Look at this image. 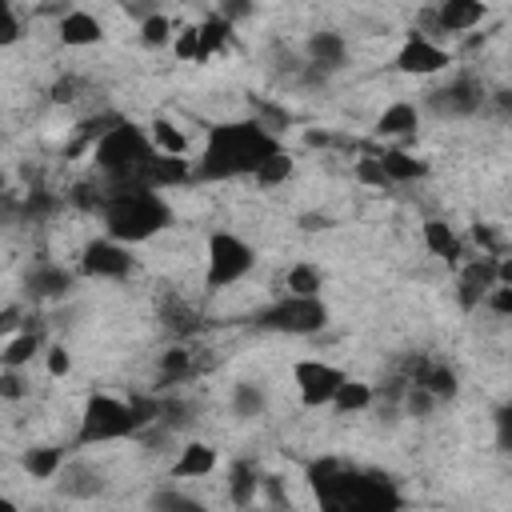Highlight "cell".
<instances>
[{"label": "cell", "mask_w": 512, "mask_h": 512, "mask_svg": "<svg viewBox=\"0 0 512 512\" xmlns=\"http://www.w3.org/2000/svg\"><path fill=\"white\" fill-rule=\"evenodd\" d=\"M172 40H176V28H172V20H168L164 12H156L152 20L140 24V44H148V48H168Z\"/></svg>", "instance_id": "cell-33"}, {"label": "cell", "mask_w": 512, "mask_h": 512, "mask_svg": "<svg viewBox=\"0 0 512 512\" xmlns=\"http://www.w3.org/2000/svg\"><path fill=\"white\" fill-rule=\"evenodd\" d=\"M24 36V20L12 4H0V48H12Z\"/></svg>", "instance_id": "cell-37"}, {"label": "cell", "mask_w": 512, "mask_h": 512, "mask_svg": "<svg viewBox=\"0 0 512 512\" xmlns=\"http://www.w3.org/2000/svg\"><path fill=\"white\" fill-rule=\"evenodd\" d=\"M436 404H440V400H436L428 388H420V384H408V392H404V412H408V416H416V420H428Z\"/></svg>", "instance_id": "cell-35"}, {"label": "cell", "mask_w": 512, "mask_h": 512, "mask_svg": "<svg viewBox=\"0 0 512 512\" xmlns=\"http://www.w3.org/2000/svg\"><path fill=\"white\" fill-rule=\"evenodd\" d=\"M484 304H488V312H496V316H512V284H496Z\"/></svg>", "instance_id": "cell-42"}, {"label": "cell", "mask_w": 512, "mask_h": 512, "mask_svg": "<svg viewBox=\"0 0 512 512\" xmlns=\"http://www.w3.org/2000/svg\"><path fill=\"white\" fill-rule=\"evenodd\" d=\"M420 236H424V248L432 252V256H440V260H448V264H460L464 260V240L456 236V228L448 224V220H424V228H420Z\"/></svg>", "instance_id": "cell-17"}, {"label": "cell", "mask_w": 512, "mask_h": 512, "mask_svg": "<svg viewBox=\"0 0 512 512\" xmlns=\"http://www.w3.org/2000/svg\"><path fill=\"white\" fill-rule=\"evenodd\" d=\"M256 256L248 248V240H240L236 232H212L208 236V272H204V284L208 292H220L236 280H244L252 272Z\"/></svg>", "instance_id": "cell-7"}, {"label": "cell", "mask_w": 512, "mask_h": 512, "mask_svg": "<svg viewBox=\"0 0 512 512\" xmlns=\"http://www.w3.org/2000/svg\"><path fill=\"white\" fill-rule=\"evenodd\" d=\"M64 468V448H52V444H40V448H28L24 452V472L32 480H56Z\"/></svg>", "instance_id": "cell-26"}, {"label": "cell", "mask_w": 512, "mask_h": 512, "mask_svg": "<svg viewBox=\"0 0 512 512\" xmlns=\"http://www.w3.org/2000/svg\"><path fill=\"white\" fill-rule=\"evenodd\" d=\"M448 64H452V52L440 48L436 40L420 36L416 28L404 36V44H400V52H396V72H404V76H436V72H444Z\"/></svg>", "instance_id": "cell-11"}, {"label": "cell", "mask_w": 512, "mask_h": 512, "mask_svg": "<svg viewBox=\"0 0 512 512\" xmlns=\"http://www.w3.org/2000/svg\"><path fill=\"white\" fill-rule=\"evenodd\" d=\"M292 380H296V392H300L304 408H324V404L336 400V392L348 376L336 364H324V360H296Z\"/></svg>", "instance_id": "cell-10"}, {"label": "cell", "mask_w": 512, "mask_h": 512, "mask_svg": "<svg viewBox=\"0 0 512 512\" xmlns=\"http://www.w3.org/2000/svg\"><path fill=\"white\" fill-rule=\"evenodd\" d=\"M252 324L268 332H284V336H312L328 324V304L320 296H280L276 304L260 308Z\"/></svg>", "instance_id": "cell-6"}, {"label": "cell", "mask_w": 512, "mask_h": 512, "mask_svg": "<svg viewBox=\"0 0 512 512\" xmlns=\"http://www.w3.org/2000/svg\"><path fill=\"white\" fill-rule=\"evenodd\" d=\"M172 52H176V60H196V56H200V24H184V28H176Z\"/></svg>", "instance_id": "cell-36"}, {"label": "cell", "mask_w": 512, "mask_h": 512, "mask_svg": "<svg viewBox=\"0 0 512 512\" xmlns=\"http://www.w3.org/2000/svg\"><path fill=\"white\" fill-rule=\"evenodd\" d=\"M380 168H384V176H388L392 184H412V180H424V176H428V160H420V156H412V152H404V148L380 152Z\"/></svg>", "instance_id": "cell-20"}, {"label": "cell", "mask_w": 512, "mask_h": 512, "mask_svg": "<svg viewBox=\"0 0 512 512\" xmlns=\"http://www.w3.org/2000/svg\"><path fill=\"white\" fill-rule=\"evenodd\" d=\"M148 140H152V148H156L160 156H184V152H188V136H184L180 124H172L168 116H156V120L148 124Z\"/></svg>", "instance_id": "cell-25"}, {"label": "cell", "mask_w": 512, "mask_h": 512, "mask_svg": "<svg viewBox=\"0 0 512 512\" xmlns=\"http://www.w3.org/2000/svg\"><path fill=\"white\" fill-rule=\"evenodd\" d=\"M16 324H20V308H16V304H8V308H4V316H0V328L12 336V328H16Z\"/></svg>", "instance_id": "cell-47"}, {"label": "cell", "mask_w": 512, "mask_h": 512, "mask_svg": "<svg viewBox=\"0 0 512 512\" xmlns=\"http://www.w3.org/2000/svg\"><path fill=\"white\" fill-rule=\"evenodd\" d=\"M52 484H56V492L64 500H96V496H104L108 476H104V468L96 460L72 456V460H64V468H60V476Z\"/></svg>", "instance_id": "cell-12"}, {"label": "cell", "mask_w": 512, "mask_h": 512, "mask_svg": "<svg viewBox=\"0 0 512 512\" xmlns=\"http://www.w3.org/2000/svg\"><path fill=\"white\" fill-rule=\"evenodd\" d=\"M284 288H288V296H320V288H324V272L316 268V264H292L288 268V276H284Z\"/></svg>", "instance_id": "cell-30"}, {"label": "cell", "mask_w": 512, "mask_h": 512, "mask_svg": "<svg viewBox=\"0 0 512 512\" xmlns=\"http://www.w3.org/2000/svg\"><path fill=\"white\" fill-rule=\"evenodd\" d=\"M420 128V108L412 100H396L388 104L380 116H376V136H392V140H404Z\"/></svg>", "instance_id": "cell-19"}, {"label": "cell", "mask_w": 512, "mask_h": 512, "mask_svg": "<svg viewBox=\"0 0 512 512\" xmlns=\"http://www.w3.org/2000/svg\"><path fill=\"white\" fill-rule=\"evenodd\" d=\"M280 148L276 132L264 120H228L208 128L204 152L192 168V180H232V176H256L264 160H272Z\"/></svg>", "instance_id": "cell-2"}, {"label": "cell", "mask_w": 512, "mask_h": 512, "mask_svg": "<svg viewBox=\"0 0 512 512\" xmlns=\"http://www.w3.org/2000/svg\"><path fill=\"white\" fill-rule=\"evenodd\" d=\"M492 424H496V448H500V452H512V400L496 408Z\"/></svg>", "instance_id": "cell-39"}, {"label": "cell", "mask_w": 512, "mask_h": 512, "mask_svg": "<svg viewBox=\"0 0 512 512\" xmlns=\"http://www.w3.org/2000/svg\"><path fill=\"white\" fill-rule=\"evenodd\" d=\"M212 468H216L212 444L192 440V444L180 448V456H176V464H172V476H176V480H196V476H208Z\"/></svg>", "instance_id": "cell-21"}, {"label": "cell", "mask_w": 512, "mask_h": 512, "mask_svg": "<svg viewBox=\"0 0 512 512\" xmlns=\"http://www.w3.org/2000/svg\"><path fill=\"white\" fill-rule=\"evenodd\" d=\"M304 60L312 68H320L324 76H336L344 64H348V40L336 32V28H316L308 40H304Z\"/></svg>", "instance_id": "cell-14"}, {"label": "cell", "mask_w": 512, "mask_h": 512, "mask_svg": "<svg viewBox=\"0 0 512 512\" xmlns=\"http://www.w3.org/2000/svg\"><path fill=\"white\" fill-rule=\"evenodd\" d=\"M184 180H192V164L184 160V156H152V164H148V172H144V184L148 188H172V184H184Z\"/></svg>", "instance_id": "cell-22"}, {"label": "cell", "mask_w": 512, "mask_h": 512, "mask_svg": "<svg viewBox=\"0 0 512 512\" xmlns=\"http://www.w3.org/2000/svg\"><path fill=\"white\" fill-rule=\"evenodd\" d=\"M56 36H60L64 48H88V44L104 40V24L92 12H84V8H68L56 20Z\"/></svg>", "instance_id": "cell-16"}, {"label": "cell", "mask_w": 512, "mask_h": 512, "mask_svg": "<svg viewBox=\"0 0 512 512\" xmlns=\"http://www.w3.org/2000/svg\"><path fill=\"white\" fill-rule=\"evenodd\" d=\"M156 412H160V404H152V400H120V396L96 392L84 404L76 444H108V440L140 436L144 428L156 424Z\"/></svg>", "instance_id": "cell-4"}, {"label": "cell", "mask_w": 512, "mask_h": 512, "mask_svg": "<svg viewBox=\"0 0 512 512\" xmlns=\"http://www.w3.org/2000/svg\"><path fill=\"white\" fill-rule=\"evenodd\" d=\"M148 512H212L204 500H196V496H188V492H180V488H156L152 496H148Z\"/></svg>", "instance_id": "cell-28"}, {"label": "cell", "mask_w": 512, "mask_h": 512, "mask_svg": "<svg viewBox=\"0 0 512 512\" xmlns=\"http://www.w3.org/2000/svg\"><path fill=\"white\" fill-rule=\"evenodd\" d=\"M260 472L248 464V460H236L232 468H228V500L236 504V508H244V512H252L256 504H260Z\"/></svg>", "instance_id": "cell-18"}, {"label": "cell", "mask_w": 512, "mask_h": 512, "mask_svg": "<svg viewBox=\"0 0 512 512\" xmlns=\"http://www.w3.org/2000/svg\"><path fill=\"white\" fill-rule=\"evenodd\" d=\"M44 364H48V376H68V372H72V356H68L64 344H52V348L44 352Z\"/></svg>", "instance_id": "cell-40"}, {"label": "cell", "mask_w": 512, "mask_h": 512, "mask_svg": "<svg viewBox=\"0 0 512 512\" xmlns=\"http://www.w3.org/2000/svg\"><path fill=\"white\" fill-rule=\"evenodd\" d=\"M488 100H492V108H496L500 116H512V92H508V88H504V92H492Z\"/></svg>", "instance_id": "cell-46"}, {"label": "cell", "mask_w": 512, "mask_h": 512, "mask_svg": "<svg viewBox=\"0 0 512 512\" xmlns=\"http://www.w3.org/2000/svg\"><path fill=\"white\" fill-rule=\"evenodd\" d=\"M308 484L320 500V512H400L404 496L392 476L348 468L344 460H316L308 464Z\"/></svg>", "instance_id": "cell-1"}, {"label": "cell", "mask_w": 512, "mask_h": 512, "mask_svg": "<svg viewBox=\"0 0 512 512\" xmlns=\"http://www.w3.org/2000/svg\"><path fill=\"white\" fill-rule=\"evenodd\" d=\"M356 180H360V184H372V188H392V180H388L384 168H380V156L356 160Z\"/></svg>", "instance_id": "cell-38"}, {"label": "cell", "mask_w": 512, "mask_h": 512, "mask_svg": "<svg viewBox=\"0 0 512 512\" xmlns=\"http://www.w3.org/2000/svg\"><path fill=\"white\" fill-rule=\"evenodd\" d=\"M76 88H80L76 76H60V80L52 84V100H56V104H68V100H76Z\"/></svg>", "instance_id": "cell-43"}, {"label": "cell", "mask_w": 512, "mask_h": 512, "mask_svg": "<svg viewBox=\"0 0 512 512\" xmlns=\"http://www.w3.org/2000/svg\"><path fill=\"white\" fill-rule=\"evenodd\" d=\"M372 404H376V388L364 384V380H344L340 392H336V400H332V408H336L340 416L364 412V408H372Z\"/></svg>", "instance_id": "cell-27"}, {"label": "cell", "mask_w": 512, "mask_h": 512, "mask_svg": "<svg viewBox=\"0 0 512 512\" xmlns=\"http://www.w3.org/2000/svg\"><path fill=\"white\" fill-rule=\"evenodd\" d=\"M496 284H500V276H496V260H492V256L468 260V264L460 268V280H456V300H460V308H464V312L480 308Z\"/></svg>", "instance_id": "cell-13"}, {"label": "cell", "mask_w": 512, "mask_h": 512, "mask_svg": "<svg viewBox=\"0 0 512 512\" xmlns=\"http://www.w3.org/2000/svg\"><path fill=\"white\" fill-rule=\"evenodd\" d=\"M168 224H172V208L156 188H148V184L112 188L108 208H104V236H112V240L132 248V244L152 240Z\"/></svg>", "instance_id": "cell-3"}, {"label": "cell", "mask_w": 512, "mask_h": 512, "mask_svg": "<svg viewBox=\"0 0 512 512\" xmlns=\"http://www.w3.org/2000/svg\"><path fill=\"white\" fill-rule=\"evenodd\" d=\"M220 16L232 24V20H244V16H252V4H240V0H232V4H224L220 8Z\"/></svg>", "instance_id": "cell-45"}, {"label": "cell", "mask_w": 512, "mask_h": 512, "mask_svg": "<svg viewBox=\"0 0 512 512\" xmlns=\"http://www.w3.org/2000/svg\"><path fill=\"white\" fill-rule=\"evenodd\" d=\"M132 268H136V260H132L128 244H120L112 236H96L80 252V272L88 280H124Z\"/></svg>", "instance_id": "cell-9"}, {"label": "cell", "mask_w": 512, "mask_h": 512, "mask_svg": "<svg viewBox=\"0 0 512 512\" xmlns=\"http://www.w3.org/2000/svg\"><path fill=\"white\" fill-rule=\"evenodd\" d=\"M292 172H296L292 156H288V152H276L272 160H264V164H260V172H256V184H260V188H276V184H284Z\"/></svg>", "instance_id": "cell-34"}, {"label": "cell", "mask_w": 512, "mask_h": 512, "mask_svg": "<svg viewBox=\"0 0 512 512\" xmlns=\"http://www.w3.org/2000/svg\"><path fill=\"white\" fill-rule=\"evenodd\" d=\"M296 224H300L304 232H320V228H332V216H324V212H304Z\"/></svg>", "instance_id": "cell-44"}, {"label": "cell", "mask_w": 512, "mask_h": 512, "mask_svg": "<svg viewBox=\"0 0 512 512\" xmlns=\"http://www.w3.org/2000/svg\"><path fill=\"white\" fill-rule=\"evenodd\" d=\"M264 408H268L264 384H256V380H236L232 384V412L240 420H256V416H264Z\"/></svg>", "instance_id": "cell-24"}, {"label": "cell", "mask_w": 512, "mask_h": 512, "mask_svg": "<svg viewBox=\"0 0 512 512\" xmlns=\"http://www.w3.org/2000/svg\"><path fill=\"white\" fill-rule=\"evenodd\" d=\"M24 292H28V300H44V304L48 300H64L72 292V272L64 264L40 260V264H32L24 272Z\"/></svg>", "instance_id": "cell-15"}, {"label": "cell", "mask_w": 512, "mask_h": 512, "mask_svg": "<svg viewBox=\"0 0 512 512\" xmlns=\"http://www.w3.org/2000/svg\"><path fill=\"white\" fill-rule=\"evenodd\" d=\"M40 332L36 328H24V332H12L8 340H4V352H0V364L4 368H24V364H32V356L40 352Z\"/></svg>", "instance_id": "cell-23"}, {"label": "cell", "mask_w": 512, "mask_h": 512, "mask_svg": "<svg viewBox=\"0 0 512 512\" xmlns=\"http://www.w3.org/2000/svg\"><path fill=\"white\" fill-rule=\"evenodd\" d=\"M484 104H488V92L472 72H460L448 84H436L424 92V112H432L436 120H464V116H476Z\"/></svg>", "instance_id": "cell-8"}, {"label": "cell", "mask_w": 512, "mask_h": 512, "mask_svg": "<svg viewBox=\"0 0 512 512\" xmlns=\"http://www.w3.org/2000/svg\"><path fill=\"white\" fill-rule=\"evenodd\" d=\"M28 388H24V376H20V368H4L0 372V396L4 400H20Z\"/></svg>", "instance_id": "cell-41"}, {"label": "cell", "mask_w": 512, "mask_h": 512, "mask_svg": "<svg viewBox=\"0 0 512 512\" xmlns=\"http://www.w3.org/2000/svg\"><path fill=\"white\" fill-rule=\"evenodd\" d=\"M228 36H232V24H228L220 12H212V16L200 24V56H196V60H208L212 52H220V48L228 44Z\"/></svg>", "instance_id": "cell-31"}, {"label": "cell", "mask_w": 512, "mask_h": 512, "mask_svg": "<svg viewBox=\"0 0 512 512\" xmlns=\"http://www.w3.org/2000/svg\"><path fill=\"white\" fill-rule=\"evenodd\" d=\"M156 148L148 140L144 128H136L132 120H120L96 148H92V160L104 176L108 188H124V184H144V172L152 164Z\"/></svg>", "instance_id": "cell-5"}, {"label": "cell", "mask_w": 512, "mask_h": 512, "mask_svg": "<svg viewBox=\"0 0 512 512\" xmlns=\"http://www.w3.org/2000/svg\"><path fill=\"white\" fill-rule=\"evenodd\" d=\"M0 512H20V508H16V500H12V496H4V500H0Z\"/></svg>", "instance_id": "cell-48"}, {"label": "cell", "mask_w": 512, "mask_h": 512, "mask_svg": "<svg viewBox=\"0 0 512 512\" xmlns=\"http://www.w3.org/2000/svg\"><path fill=\"white\" fill-rule=\"evenodd\" d=\"M160 320H164V328H168L172 336H188V332H196V312H192L184 300H176V296L164 300Z\"/></svg>", "instance_id": "cell-32"}, {"label": "cell", "mask_w": 512, "mask_h": 512, "mask_svg": "<svg viewBox=\"0 0 512 512\" xmlns=\"http://www.w3.org/2000/svg\"><path fill=\"white\" fill-rule=\"evenodd\" d=\"M192 372H196V356H192V348L176 344V348L160 352V380H164V384H180V380H188Z\"/></svg>", "instance_id": "cell-29"}]
</instances>
